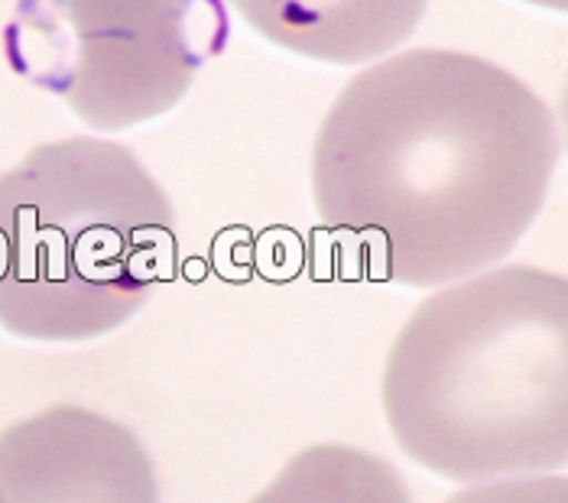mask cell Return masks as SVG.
Listing matches in <instances>:
<instances>
[{"label":"cell","mask_w":568,"mask_h":503,"mask_svg":"<svg viewBox=\"0 0 568 503\" xmlns=\"http://www.w3.org/2000/svg\"><path fill=\"white\" fill-rule=\"evenodd\" d=\"M559 114H562V127H566V143H568V82L562 91V104H559Z\"/></svg>","instance_id":"10"},{"label":"cell","mask_w":568,"mask_h":503,"mask_svg":"<svg viewBox=\"0 0 568 503\" xmlns=\"http://www.w3.org/2000/svg\"><path fill=\"white\" fill-rule=\"evenodd\" d=\"M251 503H413L399 471L351 445H312L293 455Z\"/></svg>","instance_id":"7"},{"label":"cell","mask_w":568,"mask_h":503,"mask_svg":"<svg viewBox=\"0 0 568 503\" xmlns=\"http://www.w3.org/2000/svg\"><path fill=\"white\" fill-rule=\"evenodd\" d=\"M173 270V205L124 143L69 137L0 175V329L13 338L118 332Z\"/></svg>","instance_id":"3"},{"label":"cell","mask_w":568,"mask_h":503,"mask_svg":"<svg viewBox=\"0 0 568 503\" xmlns=\"http://www.w3.org/2000/svg\"><path fill=\"white\" fill-rule=\"evenodd\" d=\"M221 0H17L7 66L101 133L163 118L227 42Z\"/></svg>","instance_id":"4"},{"label":"cell","mask_w":568,"mask_h":503,"mask_svg":"<svg viewBox=\"0 0 568 503\" xmlns=\"http://www.w3.org/2000/svg\"><path fill=\"white\" fill-rule=\"evenodd\" d=\"M445 503H568V477L497 481L452 494Z\"/></svg>","instance_id":"8"},{"label":"cell","mask_w":568,"mask_h":503,"mask_svg":"<svg viewBox=\"0 0 568 503\" xmlns=\"http://www.w3.org/2000/svg\"><path fill=\"white\" fill-rule=\"evenodd\" d=\"M381 396L396 445L448 481L568 464V276L500 266L429 295Z\"/></svg>","instance_id":"2"},{"label":"cell","mask_w":568,"mask_h":503,"mask_svg":"<svg viewBox=\"0 0 568 503\" xmlns=\"http://www.w3.org/2000/svg\"><path fill=\"white\" fill-rule=\"evenodd\" d=\"M7 503H160L156 471L124 422L52 406L0 432Z\"/></svg>","instance_id":"5"},{"label":"cell","mask_w":568,"mask_h":503,"mask_svg":"<svg viewBox=\"0 0 568 503\" xmlns=\"http://www.w3.org/2000/svg\"><path fill=\"white\" fill-rule=\"evenodd\" d=\"M263 40L328 66L381 59L413 37L429 0H227Z\"/></svg>","instance_id":"6"},{"label":"cell","mask_w":568,"mask_h":503,"mask_svg":"<svg viewBox=\"0 0 568 503\" xmlns=\"http://www.w3.org/2000/svg\"><path fill=\"white\" fill-rule=\"evenodd\" d=\"M0 503H7V501H3V494H0Z\"/></svg>","instance_id":"11"},{"label":"cell","mask_w":568,"mask_h":503,"mask_svg":"<svg viewBox=\"0 0 568 503\" xmlns=\"http://www.w3.org/2000/svg\"><path fill=\"white\" fill-rule=\"evenodd\" d=\"M526 3H536V7H546V10H559V13H568V0H526Z\"/></svg>","instance_id":"9"},{"label":"cell","mask_w":568,"mask_h":503,"mask_svg":"<svg viewBox=\"0 0 568 503\" xmlns=\"http://www.w3.org/2000/svg\"><path fill=\"white\" fill-rule=\"evenodd\" d=\"M556 160L529 84L481 56L409 49L335 98L312 143V202L371 280L426 290L514 251Z\"/></svg>","instance_id":"1"}]
</instances>
